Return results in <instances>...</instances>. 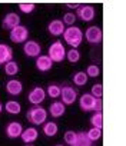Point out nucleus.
<instances>
[{"mask_svg": "<svg viewBox=\"0 0 126 146\" xmlns=\"http://www.w3.org/2000/svg\"><path fill=\"white\" fill-rule=\"evenodd\" d=\"M6 92L12 96H17L23 92V83L17 79H10L6 83Z\"/></svg>", "mask_w": 126, "mask_h": 146, "instance_id": "14", "label": "nucleus"}, {"mask_svg": "<svg viewBox=\"0 0 126 146\" xmlns=\"http://www.w3.org/2000/svg\"><path fill=\"white\" fill-rule=\"evenodd\" d=\"M13 60V50L9 44L0 43V64H5L7 62Z\"/></svg>", "mask_w": 126, "mask_h": 146, "instance_id": "16", "label": "nucleus"}, {"mask_svg": "<svg viewBox=\"0 0 126 146\" xmlns=\"http://www.w3.org/2000/svg\"><path fill=\"white\" fill-rule=\"evenodd\" d=\"M66 6L70 7V9H78L79 7V3H66Z\"/></svg>", "mask_w": 126, "mask_h": 146, "instance_id": "34", "label": "nucleus"}, {"mask_svg": "<svg viewBox=\"0 0 126 146\" xmlns=\"http://www.w3.org/2000/svg\"><path fill=\"white\" fill-rule=\"evenodd\" d=\"M90 123H92V127L102 129L103 127V115H102V112H96L95 115H92Z\"/></svg>", "mask_w": 126, "mask_h": 146, "instance_id": "24", "label": "nucleus"}, {"mask_svg": "<svg viewBox=\"0 0 126 146\" xmlns=\"http://www.w3.org/2000/svg\"><path fill=\"white\" fill-rule=\"evenodd\" d=\"M90 95L93 98H96V99H102V96H103V85L102 83L93 85L92 89H90Z\"/></svg>", "mask_w": 126, "mask_h": 146, "instance_id": "28", "label": "nucleus"}, {"mask_svg": "<svg viewBox=\"0 0 126 146\" xmlns=\"http://www.w3.org/2000/svg\"><path fill=\"white\" fill-rule=\"evenodd\" d=\"M72 80H73V83L76 86H85L88 83L89 78H88V75H86L85 72H76L75 75H73V78H72Z\"/></svg>", "mask_w": 126, "mask_h": 146, "instance_id": "23", "label": "nucleus"}, {"mask_svg": "<svg viewBox=\"0 0 126 146\" xmlns=\"http://www.w3.org/2000/svg\"><path fill=\"white\" fill-rule=\"evenodd\" d=\"M65 112H66V106L63 105L60 100H56V102H53V103L49 106V113H50L53 117H60V116L65 115Z\"/></svg>", "mask_w": 126, "mask_h": 146, "instance_id": "18", "label": "nucleus"}, {"mask_svg": "<svg viewBox=\"0 0 126 146\" xmlns=\"http://www.w3.org/2000/svg\"><path fill=\"white\" fill-rule=\"evenodd\" d=\"M22 132H23V126H22L20 122H16V120L10 122V123L7 125V127H6V135H7V137H10V139H17V137H20Z\"/></svg>", "mask_w": 126, "mask_h": 146, "instance_id": "12", "label": "nucleus"}, {"mask_svg": "<svg viewBox=\"0 0 126 146\" xmlns=\"http://www.w3.org/2000/svg\"><path fill=\"white\" fill-rule=\"evenodd\" d=\"M78 20V17H76V15L75 13H70V12H68V13H65V16H63V25H68V27H70V26H75V22Z\"/></svg>", "mask_w": 126, "mask_h": 146, "instance_id": "27", "label": "nucleus"}, {"mask_svg": "<svg viewBox=\"0 0 126 146\" xmlns=\"http://www.w3.org/2000/svg\"><path fill=\"white\" fill-rule=\"evenodd\" d=\"M3 108H5L6 112L10 113V115H19V113L22 112V105H20L17 100H9V102H6V105H5Z\"/></svg>", "mask_w": 126, "mask_h": 146, "instance_id": "21", "label": "nucleus"}, {"mask_svg": "<svg viewBox=\"0 0 126 146\" xmlns=\"http://www.w3.org/2000/svg\"><path fill=\"white\" fill-rule=\"evenodd\" d=\"M83 36L86 37V42L90 43V44H99L102 42V39H103V33H102V29L99 26L88 27Z\"/></svg>", "mask_w": 126, "mask_h": 146, "instance_id": "6", "label": "nucleus"}, {"mask_svg": "<svg viewBox=\"0 0 126 146\" xmlns=\"http://www.w3.org/2000/svg\"><path fill=\"white\" fill-rule=\"evenodd\" d=\"M60 102L68 106V105H73L78 99V90L72 86H63L60 89Z\"/></svg>", "mask_w": 126, "mask_h": 146, "instance_id": "5", "label": "nucleus"}, {"mask_svg": "<svg viewBox=\"0 0 126 146\" xmlns=\"http://www.w3.org/2000/svg\"><path fill=\"white\" fill-rule=\"evenodd\" d=\"M20 137H22V140H23L25 143H33L34 140H37L39 132H37L36 127H27V129H23Z\"/></svg>", "mask_w": 126, "mask_h": 146, "instance_id": "17", "label": "nucleus"}, {"mask_svg": "<svg viewBox=\"0 0 126 146\" xmlns=\"http://www.w3.org/2000/svg\"><path fill=\"white\" fill-rule=\"evenodd\" d=\"M102 108H103L102 99H97L96 100V106H95V112H102Z\"/></svg>", "mask_w": 126, "mask_h": 146, "instance_id": "33", "label": "nucleus"}, {"mask_svg": "<svg viewBox=\"0 0 126 146\" xmlns=\"http://www.w3.org/2000/svg\"><path fill=\"white\" fill-rule=\"evenodd\" d=\"M25 146H34V145H33V143H26Z\"/></svg>", "mask_w": 126, "mask_h": 146, "instance_id": "36", "label": "nucleus"}, {"mask_svg": "<svg viewBox=\"0 0 126 146\" xmlns=\"http://www.w3.org/2000/svg\"><path fill=\"white\" fill-rule=\"evenodd\" d=\"M2 112H3V103L0 102V113H2Z\"/></svg>", "mask_w": 126, "mask_h": 146, "instance_id": "35", "label": "nucleus"}, {"mask_svg": "<svg viewBox=\"0 0 126 146\" xmlns=\"http://www.w3.org/2000/svg\"><path fill=\"white\" fill-rule=\"evenodd\" d=\"M27 99H29V102H30L33 106H39V105H40L42 102H44V99H46V90H44L42 86H34V88L30 90Z\"/></svg>", "mask_w": 126, "mask_h": 146, "instance_id": "8", "label": "nucleus"}, {"mask_svg": "<svg viewBox=\"0 0 126 146\" xmlns=\"http://www.w3.org/2000/svg\"><path fill=\"white\" fill-rule=\"evenodd\" d=\"M60 89H62V88H60L59 85L52 83V85L47 86V89H46V95L50 96V98H53V99H56V98L60 96Z\"/></svg>", "mask_w": 126, "mask_h": 146, "instance_id": "25", "label": "nucleus"}, {"mask_svg": "<svg viewBox=\"0 0 126 146\" xmlns=\"http://www.w3.org/2000/svg\"><path fill=\"white\" fill-rule=\"evenodd\" d=\"M34 3H19V9H20V12L22 13H26V15H29V13H32L33 10H34Z\"/></svg>", "mask_w": 126, "mask_h": 146, "instance_id": "32", "label": "nucleus"}, {"mask_svg": "<svg viewBox=\"0 0 126 146\" xmlns=\"http://www.w3.org/2000/svg\"><path fill=\"white\" fill-rule=\"evenodd\" d=\"M53 66V62L47 54H40L36 57V69L40 72H49Z\"/></svg>", "mask_w": 126, "mask_h": 146, "instance_id": "13", "label": "nucleus"}, {"mask_svg": "<svg viewBox=\"0 0 126 146\" xmlns=\"http://www.w3.org/2000/svg\"><path fill=\"white\" fill-rule=\"evenodd\" d=\"M20 26V16L15 12H10L7 13L5 17H3V22H2V27L6 29V30H12L15 27Z\"/></svg>", "mask_w": 126, "mask_h": 146, "instance_id": "9", "label": "nucleus"}, {"mask_svg": "<svg viewBox=\"0 0 126 146\" xmlns=\"http://www.w3.org/2000/svg\"><path fill=\"white\" fill-rule=\"evenodd\" d=\"M96 98H93L90 93H85L80 96L79 99V106L83 112H95V106H96Z\"/></svg>", "mask_w": 126, "mask_h": 146, "instance_id": "10", "label": "nucleus"}, {"mask_svg": "<svg viewBox=\"0 0 126 146\" xmlns=\"http://www.w3.org/2000/svg\"><path fill=\"white\" fill-rule=\"evenodd\" d=\"M66 59L70 63H78L80 60V52L78 49H70L69 52H66Z\"/></svg>", "mask_w": 126, "mask_h": 146, "instance_id": "26", "label": "nucleus"}, {"mask_svg": "<svg viewBox=\"0 0 126 146\" xmlns=\"http://www.w3.org/2000/svg\"><path fill=\"white\" fill-rule=\"evenodd\" d=\"M54 146H63V145H60V143H57V145H54Z\"/></svg>", "mask_w": 126, "mask_h": 146, "instance_id": "37", "label": "nucleus"}, {"mask_svg": "<svg viewBox=\"0 0 126 146\" xmlns=\"http://www.w3.org/2000/svg\"><path fill=\"white\" fill-rule=\"evenodd\" d=\"M76 17H79L82 22L88 23V22H92L96 16V12H95V7L90 6V5H79L78 10H76Z\"/></svg>", "mask_w": 126, "mask_h": 146, "instance_id": "4", "label": "nucleus"}, {"mask_svg": "<svg viewBox=\"0 0 126 146\" xmlns=\"http://www.w3.org/2000/svg\"><path fill=\"white\" fill-rule=\"evenodd\" d=\"M3 70H5V73H6L7 76H16L17 73L20 72V66H19V63H17V62L10 60V62L5 63Z\"/></svg>", "mask_w": 126, "mask_h": 146, "instance_id": "20", "label": "nucleus"}, {"mask_svg": "<svg viewBox=\"0 0 126 146\" xmlns=\"http://www.w3.org/2000/svg\"><path fill=\"white\" fill-rule=\"evenodd\" d=\"M72 146H92V140L88 137L86 132H78L76 140L73 142Z\"/></svg>", "mask_w": 126, "mask_h": 146, "instance_id": "22", "label": "nucleus"}, {"mask_svg": "<svg viewBox=\"0 0 126 146\" xmlns=\"http://www.w3.org/2000/svg\"><path fill=\"white\" fill-rule=\"evenodd\" d=\"M63 39L68 44L72 46V49H78L80 44H82V40H83V32L80 27L78 26H70V27H66L65 32H63Z\"/></svg>", "mask_w": 126, "mask_h": 146, "instance_id": "1", "label": "nucleus"}, {"mask_svg": "<svg viewBox=\"0 0 126 146\" xmlns=\"http://www.w3.org/2000/svg\"><path fill=\"white\" fill-rule=\"evenodd\" d=\"M57 132H59V126H57V123L56 122H44L43 123V133L47 136V137H53V136H56L57 135Z\"/></svg>", "mask_w": 126, "mask_h": 146, "instance_id": "19", "label": "nucleus"}, {"mask_svg": "<svg viewBox=\"0 0 126 146\" xmlns=\"http://www.w3.org/2000/svg\"><path fill=\"white\" fill-rule=\"evenodd\" d=\"M85 73L88 75V78H97L100 75V69L97 64H89Z\"/></svg>", "mask_w": 126, "mask_h": 146, "instance_id": "30", "label": "nucleus"}, {"mask_svg": "<svg viewBox=\"0 0 126 146\" xmlns=\"http://www.w3.org/2000/svg\"><path fill=\"white\" fill-rule=\"evenodd\" d=\"M86 135H88V137H89L92 142H95V140H99V139L102 137V129L92 127V129H89V130L86 132Z\"/></svg>", "mask_w": 126, "mask_h": 146, "instance_id": "29", "label": "nucleus"}, {"mask_svg": "<svg viewBox=\"0 0 126 146\" xmlns=\"http://www.w3.org/2000/svg\"><path fill=\"white\" fill-rule=\"evenodd\" d=\"M76 135H78V132H75V130H66L65 135H63V137H65V143L72 146L73 142L76 140Z\"/></svg>", "mask_w": 126, "mask_h": 146, "instance_id": "31", "label": "nucleus"}, {"mask_svg": "<svg viewBox=\"0 0 126 146\" xmlns=\"http://www.w3.org/2000/svg\"><path fill=\"white\" fill-rule=\"evenodd\" d=\"M9 36H10V40H12L13 43H25V42H27L29 30H27L26 26H22V25H20V26L12 29Z\"/></svg>", "mask_w": 126, "mask_h": 146, "instance_id": "7", "label": "nucleus"}, {"mask_svg": "<svg viewBox=\"0 0 126 146\" xmlns=\"http://www.w3.org/2000/svg\"><path fill=\"white\" fill-rule=\"evenodd\" d=\"M26 119L33 125H43L47 120V110L42 106H33L27 110Z\"/></svg>", "mask_w": 126, "mask_h": 146, "instance_id": "2", "label": "nucleus"}, {"mask_svg": "<svg viewBox=\"0 0 126 146\" xmlns=\"http://www.w3.org/2000/svg\"><path fill=\"white\" fill-rule=\"evenodd\" d=\"M23 52L27 57H37V56H40L42 47L36 40H27L23 44Z\"/></svg>", "mask_w": 126, "mask_h": 146, "instance_id": "11", "label": "nucleus"}, {"mask_svg": "<svg viewBox=\"0 0 126 146\" xmlns=\"http://www.w3.org/2000/svg\"><path fill=\"white\" fill-rule=\"evenodd\" d=\"M65 29H66L65 25H63V22L59 20V19H54V20H52V22L47 25V32H49L52 36H60V35H63Z\"/></svg>", "mask_w": 126, "mask_h": 146, "instance_id": "15", "label": "nucleus"}, {"mask_svg": "<svg viewBox=\"0 0 126 146\" xmlns=\"http://www.w3.org/2000/svg\"><path fill=\"white\" fill-rule=\"evenodd\" d=\"M47 56L50 57V60L53 63L63 62V60L66 59V49H65V46H63V43L59 42V40L54 42V43H52L49 46V49H47Z\"/></svg>", "mask_w": 126, "mask_h": 146, "instance_id": "3", "label": "nucleus"}]
</instances>
